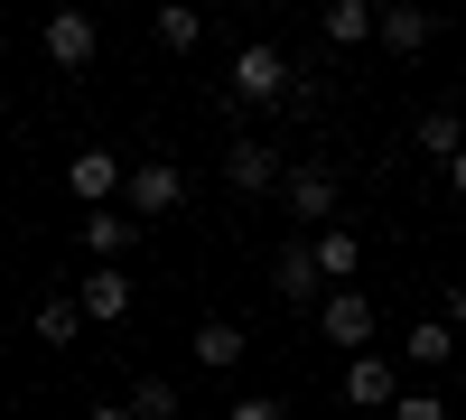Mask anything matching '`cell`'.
Returning <instances> with one entry per match:
<instances>
[{"mask_svg":"<svg viewBox=\"0 0 466 420\" xmlns=\"http://www.w3.org/2000/svg\"><path fill=\"white\" fill-rule=\"evenodd\" d=\"M85 420H131V402H103V411H85Z\"/></svg>","mask_w":466,"mask_h":420,"instance_id":"cell-24","label":"cell"},{"mask_svg":"<svg viewBox=\"0 0 466 420\" xmlns=\"http://www.w3.org/2000/svg\"><path fill=\"white\" fill-rule=\"evenodd\" d=\"M224 178L243 187V197H261V187H280L289 169H280V149H261V140H233V149H224Z\"/></svg>","mask_w":466,"mask_h":420,"instance_id":"cell-10","label":"cell"},{"mask_svg":"<svg viewBox=\"0 0 466 420\" xmlns=\"http://www.w3.org/2000/svg\"><path fill=\"white\" fill-rule=\"evenodd\" d=\"M448 355H457V327H448V318H410V364H420V374H439Z\"/></svg>","mask_w":466,"mask_h":420,"instance_id":"cell-17","label":"cell"},{"mask_svg":"<svg viewBox=\"0 0 466 420\" xmlns=\"http://www.w3.org/2000/svg\"><path fill=\"white\" fill-rule=\"evenodd\" d=\"M345 402L355 411H392L401 402V364L392 355H345Z\"/></svg>","mask_w":466,"mask_h":420,"instance_id":"cell-3","label":"cell"},{"mask_svg":"<svg viewBox=\"0 0 466 420\" xmlns=\"http://www.w3.org/2000/svg\"><path fill=\"white\" fill-rule=\"evenodd\" d=\"M197 364H206V374H233V364H243V327H233V318H206V327H197Z\"/></svg>","mask_w":466,"mask_h":420,"instance_id":"cell-16","label":"cell"},{"mask_svg":"<svg viewBox=\"0 0 466 420\" xmlns=\"http://www.w3.org/2000/svg\"><path fill=\"white\" fill-rule=\"evenodd\" d=\"M308 252H318V281H327V290H355V271H364V243L345 234V224H327V234L308 243Z\"/></svg>","mask_w":466,"mask_h":420,"instance_id":"cell-12","label":"cell"},{"mask_svg":"<svg viewBox=\"0 0 466 420\" xmlns=\"http://www.w3.org/2000/svg\"><path fill=\"white\" fill-rule=\"evenodd\" d=\"M289 85H299V66L280 47H243V56H233V94H243V103H280Z\"/></svg>","mask_w":466,"mask_h":420,"instance_id":"cell-2","label":"cell"},{"mask_svg":"<svg viewBox=\"0 0 466 420\" xmlns=\"http://www.w3.org/2000/svg\"><path fill=\"white\" fill-rule=\"evenodd\" d=\"M94 47H103V28H94L85 10H56V19H47V66L85 75V66H94Z\"/></svg>","mask_w":466,"mask_h":420,"instance_id":"cell-4","label":"cell"},{"mask_svg":"<svg viewBox=\"0 0 466 420\" xmlns=\"http://www.w3.org/2000/svg\"><path fill=\"white\" fill-rule=\"evenodd\" d=\"M131 420H177V384L168 374H140L131 384Z\"/></svg>","mask_w":466,"mask_h":420,"instance_id":"cell-19","label":"cell"},{"mask_svg":"<svg viewBox=\"0 0 466 420\" xmlns=\"http://www.w3.org/2000/svg\"><path fill=\"white\" fill-rule=\"evenodd\" d=\"M270 290H280L289 309H318V299H327V281H318V252H308V243H289L280 261H270Z\"/></svg>","mask_w":466,"mask_h":420,"instance_id":"cell-7","label":"cell"},{"mask_svg":"<svg viewBox=\"0 0 466 420\" xmlns=\"http://www.w3.org/2000/svg\"><path fill=\"white\" fill-rule=\"evenodd\" d=\"M224 420H289V411H280V402H233Z\"/></svg>","mask_w":466,"mask_h":420,"instance_id":"cell-22","label":"cell"},{"mask_svg":"<svg viewBox=\"0 0 466 420\" xmlns=\"http://www.w3.org/2000/svg\"><path fill=\"white\" fill-rule=\"evenodd\" d=\"M75 299H85V318H131V271H85V281H75Z\"/></svg>","mask_w":466,"mask_h":420,"instance_id":"cell-13","label":"cell"},{"mask_svg":"<svg viewBox=\"0 0 466 420\" xmlns=\"http://www.w3.org/2000/svg\"><path fill=\"white\" fill-rule=\"evenodd\" d=\"M448 187H457V197H466V159H457V169H448Z\"/></svg>","mask_w":466,"mask_h":420,"instance_id":"cell-25","label":"cell"},{"mask_svg":"<svg viewBox=\"0 0 466 420\" xmlns=\"http://www.w3.org/2000/svg\"><path fill=\"white\" fill-rule=\"evenodd\" d=\"M448 327L466 336V281H448Z\"/></svg>","mask_w":466,"mask_h":420,"instance_id":"cell-23","label":"cell"},{"mask_svg":"<svg viewBox=\"0 0 466 420\" xmlns=\"http://www.w3.org/2000/svg\"><path fill=\"white\" fill-rule=\"evenodd\" d=\"M75 327H85V299H75V290L37 299V346H75Z\"/></svg>","mask_w":466,"mask_h":420,"instance_id":"cell-15","label":"cell"},{"mask_svg":"<svg viewBox=\"0 0 466 420\" xmlns=\"http://www.w3.org/2000/svg\"><path fill=\"white\" fill-rule=\"evenodd\" d=\"M373 19H382V10H364V0H336V10H327V47H364Z\"/></svg>","mask_w":466,"mask_h":420,"instance_id":"cell-18","label":"cell"},{"mask_svg":"<svg viewBox=\"0 0 466 420\" xmlns=\"http://www.w3.org/2000/svg\"><path fill=\"white\" fill-rule=\"evenodd\" d=\"M318 327H327V346L373 355V299H364V290H327V299H318Z\"/></svg>","mask_w":466,"mask_h":420,"instance_id":"cell-1","label":"cell"},{"mask_svg":"<svg viewBox=\"0 0 466 420\" xmlns=\"http://www.w3.org/2000/svg\"><path fill=\"white\" fill-rule=\"evenodd\" d=\"M131 243H140V224H131L122 206H94V215H85V252H94V271H122Z\"/></svg>","mask_w":466,"mask_h":420,"instance_id":"cell-6","label":"cell"},{"mask_svg":"<svg viewBox=\"0 0 466 420\" xmlns=\"http://www.w3.org/2000/svg\"><path fill=\"white\" fill-rule=\"evenodd\" d=\"M197 37H206V19H197V10H159V47L197 56Z\"/></svg>","mask_w":466,"mask_h":420,"instance_id":"cell-20","label":"cell"},{"mask_svg":"<svg viewBox=\"0 0 466 420\" xmlns=\"http://www.w3.org/2000/svg\"><path fill=\"white\" fill-rule=\"evenodd\" d=\"M373 37H382L392 56H420V47L439 37V19H430V10H382V19H373Z\"/></svg>","mask_w":466,"mask_h":420,"instance_id":"cell-14","label":"cell"},{"mask_svg":"<svg viewBox=\"0 0 466 420\" xmlns=\"http://www.w3.org/2000/svg\"><path fill=\"white\" fill-rule=\"evenodd\" d=\"M392 420H448V402H439V393H401Z\"/></svg>","mask_w":466,"mask_h":420,"instance_id":"cell-21","label":"cell"},{"mask_svg":"<svg viewBox=\"0 0 466 420\" xmlns=\"http://www.w3.org/2000/svg\"><path fill=\"white\" fill-rule=\"evenodd\" d=\"M66 187H75V197H85V215H94V206H112V187H131V178H122V159H112V149H75V159H66Z\"/></svg>","mask_w":466,"mask_h":420,"instance_id":"cell-5","label":"cell"},{"mask_svg":"<svg viewBox=\"0 0 466 420\" xmlns=\"http://www.w3.org/2000/svg\"><path fill=\"white\" fill-rule=\"evenodd\" d=\"M177 197H187V178L168 159H140L131 169V215H177Z\"/></svg>","mask_w":466,"mask_h":420,"instance_id":"cell-9","label":"cell"},{"mask_svg":"<svg viewBox=\"0 0 466 420\" xmlns=\"http://www.w3.org/2000/svg\"><path fill=\"white\" fill-rule=\"evenodd\" d=\"M410 140H420V159H439V169H457V159H466V122H457L448 103H439V112H420Z\"/></svg>","mask_w":466,"mask_h":420,"instance_id":"cell-11","label":"cell"},{"mask_svg":"<svg viewBox=\"0 0 466 420\" xmlns=\"http://www.w3.org/2000/svg\"><path fill=\"white\" fill-rule=\"evenodd\" d=\"M280 197H289L299 224H318V234H327V215H336V178H327V169H289V178H280Z\"/></svg>","mask_w":466,"mask_h":420,"instance_id":"cell-8","label":"cell"}]
</instances>
